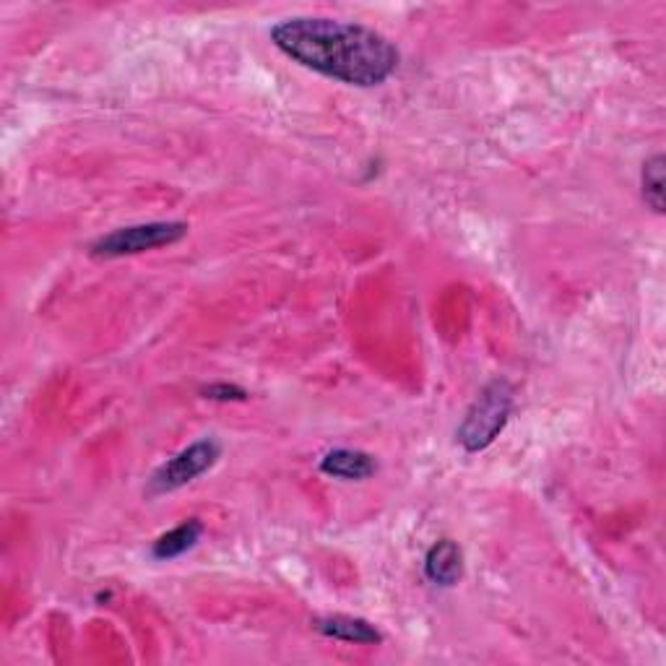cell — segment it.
<instances>
[{"label":"cell","mask_w":666,"mask_h":666,"mask_svg":"<svg viewBox=\"0 0 666 666\" xmlns=\"http://www.w3.org/2000/svg\"><path fill=\"white\" fill-rule=\"evenodd\" d=\"M203 533V524L195 521V518H190V521L180 524L178 529L167 531L151 545V554L157 560H175L180 558V554H186L188 550H193L195 545H199Z\"/></svg>","instance_id":"ba28073f"},{"label":"cell","mask_w":666,"mask_h":666,"mask_svg":"<svg viewBox=\"0 0 666 666\" xmlns=\"http://www.w3.org/2000/svg\"><path fill=\"white\" fill-rule=\"evenodd\" d=\"M271 42L303 68L360 89L388 82L399 68V50L388 36L347 21L284 19L271 29Z\"/></svg>","instance_id":"6da1fadb"},{"label":"cell","mask_w":666,"mask_h":666,"mask_svg":"<svg viewBox=\"0 0 666 666\" xmlns=\"http://www.w3.org/2000/svg\"><path fill=\"white\" fill-rule=\"evenodd\" d=\"M219 456H222V443L214 441V437H203V441L188 445L186 451H180L178 456H172L167 464H162L151 474L146 495L159 497L190 485V482L199 479L201 474H207L209 468L216 464Z\"/></svg>","instance_id":"277c9868"},{"label":"cell","mask_w":666,"mask_h":666,"mask_svg":"<svg viewBox=\"0 0 666 666\" xmlns=\"http://www.w3.org/2000/svg\"><path fill=\"white\" fill-rule=\"evenodd\" d=\"M201 393H203V399H211V401H245L247 399V393L243 391V388L224 385V383L203 388Z\"/></svg>","instance_id":"30bf717a"},{"label":"cell","mask_w":666,"mask_h":666,"mask_svg":"<svg viewBox=\"0 0 666 666\" xmlns=\"http://www.w3.org/2000/svg\"><path fill=\"white\" fill-rule=\"evenodd\" d=\"M320 472L341 482H362L378 472V461L364 451L336 448L320 461Z\"/></svg>","instance_id":"52a82bcc"},{"label":"cell","mask_w":666,"mask_h":666,"mask_svg":"<svg viewBox=\"0 0 666 666\" xmlns=\"http://www.w3.org/2000/svg\"><path fill=\"white\" fill-rule=\"evenodd\" d=\"M188 234L186 222H149L136 226H123L99 237L92 245V255L97 258H123V255H136L144 251H157V247L175 245Z\"/></svg>","instance_id":"3957f363"},{"label":"cell","mask_w":666,"mask_h":666,"mask_svg":"<svg viewBox=\"0 0 666 666\" xmlns=\"http://www.w3.org/2000/svg\"><path fill=\"white\" fill-rule=\"evenodd\" d=\"M510 412H514V388H510L508 380H493V383L482 388L477 401L466 412L456 441L468 453L489 448L505 430V424H508Z\"/></svg>","instance_id":"7a4b0ae2"},{"label":"cell","mask_w":666,"mask_h":666,"mask_svg":"<svg viewBox=\"0 0 666 666\" xmlns=\"http://www.w3.org/2000/svg\"><path fill=\"white\" fill-rule=\"evenodd\" d=\"M320 635L343 643H357V646H378L383 643V633L362 617H349V614H334V617H320L313 622Z\"/></svg>","instance_id":"8992f818"},{"label":"cell","mask_w":666,"mask_h":666,"mask_svg":"<svg viewBox=\"0 0 666 666\" xmlns=\"http://www.w3.org/2000/svg\"><path fill=\"white\" fill-rule=\"evenodd\" d=\"M664 154H654V157L643 162L641 172L643 201H646L656 214H664Z\"/></svg>","instance_id":"9c48e42d"},{"label":"cell","mask_w":666,"mask_h":666,"mask_svg":"<svg viewBox=\"0 0 666 666\" xmlns=\"http://www.w3.org/2000/svg\"><path fill=\"white\" fill-rule=\"evenodd\" d=\"M424 575L430 583L451 589L464 575V552L453 539H441L424 554Z\"/></svg>","instance_id":"5b68a950"}]
</instances>
